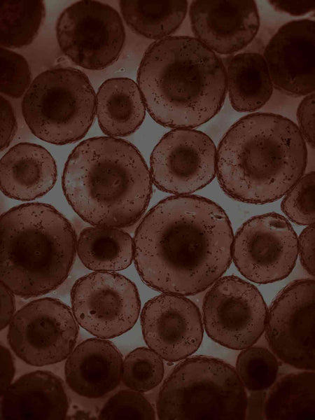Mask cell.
Here are the masks:
<instances>
[{
	"label": "cell",
	"instance_id": "cell-1",
	"mask_svg": "<svg viewBox=\"0 0 315 420\" xmlns=\"http://www.w3.org/2000/svg\"><path fill=\"white\" fill-rule=\"evenodd\" d=\"M233 239L228 217L213 201L197 195L169 197L148 211L136 230V270L156 290L195 295L227 270Z\"/></svg>",
	"mask_w": 315,
	"mask_h": 420
},
{
	"label": "cell",
	"instance_id": "cell-2",
	"mask_svg": "<svg viewBox=\"0 0 315 420\" xmlns=\"http://www.w3.org/2000/svg\"><path fill=\"white\" fill-rule=\"evenodd\" d=\"M137 83L146 108L158 124L192 129L220 110L227 90L218 55L196 38L168 36L148 48Z\"/></svg>",
	"mask_w": 315,
	"mask_h": 420
},
{
	"label": "cell",
	"instance_id": "cell-3",
	"mask_svg": "<svg viewBox=\"0 0 315 420\" xmlns=\"http://www.w3.org/2000/svg\"><path fill=\"white\" fill-rule=\"evenodd\" d=\"M306 142L298 125L270 113L245 115L219 143L216 174L231 198L263 204L285 195L302 176Z\"/></svg>",
	"mask_w": 315,
	"mask_h": 420
},
{
	"label": "cell",
	"instance_id": "cell-4",
	"mask_svg": "<svg viewBox=\"0 0 315 420\" xmlns=\"http://www.w3.org/2000/svg\"><path fill=\"white\" fill-rule=\"evenodd\" d=\"M62 188L75 212L85 221L126 227L144 215L152 193V178L139 150L118 138L86 139L66 162Z\"/></svg>",
	"mask_w": 315,
	"mask_h": 420
},
{
	"label": "cell",
	"instance_id": "cell-5",
	"mask_svg": "<svg viewBox=\"0 0 315 420\" xmlns=\"http://www.w3.org/2000/svg\"><path fill=\"white\" fill-rule=\"evenodd\" d=\"M76 247L72 225L52 206H15L1 216V282L20 297L46 294L68 276Z\"/></svg>",
	"mask_w": 315,
	"mask_h": 420
},
{
	"label": "cell",
	"instance_id": "cell-6",
	"mask_svg": "<svg viewBox=\"0 0 315 420\" xmlns=\"http://www.w3.org/2000/svg\"><path fill=\"white\" fill-rule=\"evenodd\" d=\"M247 396L236 370L220 359L187 358L175 366L158 393L162 420H236L246 417Z\"/></svg>",
	"mask_w": 315,
	"mask_h": 420
},
{
	"label": "cell",
	"instance_id": "cell-7",
	"mask_svg": "<svg viewBox=\"0 0 315 420\" xmlns=\"http://www.w3.org/2000/svg\"><path fill=\"white\" fill-rule=\"evenodd\" d=\"M96 96L85 73L57 67L38 75L22 101V113L31 132L50 144L63 145L81 139L90 128Z\"/></svg>",
	"mask_w": 315,
	"mask_h": 420
},
{
	"label": "cell",
	"instance_id": "cell-8",
	"mask_svg": "<svg viewBox=\"0 0 315 420\" xmlns=\"http://www.w3.org/2000/svg\"><path fill=\"white\" fill-rule=\"evenodd\" d=\"M57 39L62 52L76 64L102 70L119 57L125 43L122 20L111 6L90 0L77 1L59 15Z\"/></svg>",
	"mask_w": 315,
	"mask_h": 420
},
{
	"label": "cell",
	"instance_id": "cell-9",
	"mask_svg": "<svg viewBox=\"0 0 315 420\" xmlns=\"http://www.w3.org/2000/svg\"><path fill=\"white\" fill-rule=\"evenodd\" d=\"M78 333L71 309L57 299L44 298L29 302L14 314L7 337L21 360L43 366L65 360L74 349Z\"/></svg>",
	"mask_w": 315,
	"mask_h": 420
},
{
	"label": "cell",
	"instance_id": "cell-10",
	"mask_svg": "<svg viewBox=\"0 0 315 420\" xmlns=\"http://www.w3.org/2000/svg\"><path fill=\"white\" fill-rule=\"evenodd\" d=\"M267 312L257 288L235 276L219 278L206 292L202 305L209 337L234 350L251 346L260 339Z\"/></svg>",
	"mask_w": 315,
	"mask_h": 420
},
{
	"label": "cell",
	"instance_id": "cell-11",
	"mask_svg": "<svg viewBox=\"0 0 315 420\" xmlns=\"http://www.w3.org/2000/svg\"><path fill=\"white\" fill-rule=\"evenodd\" d=\"M78 324L92 335L111 339L136 323L141 301L134 284L114 272H95L78 279L71 291Z\"/></svg>",
	"mask_w": 315,
	"mask_h": 420
},
{
	"label": "cell",
	"instance_id": "cell-12",
	"mask_svg": "<svg viewBox=\"0 0 315 420\" xmlns=\"http://www.w3.org/2000/svg\"><path fill=\"white\" fill-rule=\"evenodd\" d=\"M298 254L296 233L285 217L274 212L250 218L233 239L232 258L237 270L257 284L288 276Z\"/></svg>",
	"mask_w": 315,
	"mask_h": 420
},
{
	"label": "cell",
	"instance_id": "cell-13",
	"mask_svg": "<svg viewBox=\"0 0 315 420\" xmlns=\"http://www.w3.org/2000/svg\"><path fill=\"white\" fill-rule=\"evenodd\" d=\"M217 150L209 136L192 129L165 134L150 156V176L162 191L186 195L208 185L216 174Z\"/></svg>",
	"mask_w": 315,
	"mask_h": 420
},
{
	"label": "cell",
	"instance_id": "cell-14",
	"mask_svg": "<svg viewBox=\"0 0 315 420\" xmlns=\"http://www.w3.org/2000/svg\"><path fill=\"white\" fill-rule=\"evenodd\" d=\"M314 281L284 287L267 312L265 337L276 357L298 369L314 370Z\"/></svg>",
	"mask_w": 315,
	"mask_h": 420
},
{
	"label": "cell",
	"instance_id": "cell-15",
	"mask_svg": "<svg viewBox=\"0 0 315 420\" xmlns=\"http://www.w3.org/2000/svg\"><path fill=\"white\" fill-rule=\"evenodd\" d=\"M143 337L162 359H185L200 347L204 328L197 305L183 295L162 294L149 300L141 312Z\"/></svg>",
	"mask_w": 315,
	"mask_h": 420
},
{
	"label": "cell",
	"instance_id": "cell-16",
	"mask_svg": "<svg viewBox=\"0 0 315 420\" xmlns=\"http://www.w3.org/2000/svg\"><path fill=\"white\" fill-rule=\"evenodd\" d=\"M314 21L308 18L284 24L265 47L264 59L273 85L290 96L314 92Z\"/></svg>",
	"mask_w": 315,
	"mask_h": 420
},
{
	"label": "cell",
	"instance_id": "cell-17",
	"mask_svg": "<svg viewBox=\"0 0 315 420\" xmlns=\"http://www.w3.org/2000/svg\"><path fill=\"white\" fill-rule=\"evenodd\" d=\"M189 15L196 38L222 55L247 46L260 27L258 10L252 0H195Z\"/></svg>",
	"mask_w": 315,
	"mask_h": 420
},
{
	"label": "cell",
	"instance_id": "cell-18",
	"mask_svg": "<svg viewBox=\"0 0 315 420\" xmlns=\"http://www.w3.org/2000/svg\"><path fill=\"white\" fill-rule=\"evenodd\" d=\"M1 397V419L61 420L66 417L69 407L64 382L45 370L21 376Z\"/></svg>",
	"mask_w": 315,
	"mask_h": 420
},
{
	"label": "cell",
	"instance_id": "cell-19",
	"mask_svg": "<svg viewBox=\"0 0 315 420\" xmlns=\"http://www.w3.org/2000/svg\"><path fill=\"white\" fill-rule=\"evenodd\" d=\"M122 363L120 352L111 342L88 339L67 357L64 368L66 383L80 396L101 398L120 384Z\"/></svg>",
	"mask_w": 315,
	"mask_h": 420
},
{
	"label": "cell",
	"instance_id": "cell-20",
	"mask_svg": "<svg viewBox=\"0 0 315 420\" xmlns=\"http://www.w3.org/2000/svg\"><path fill=\"white\" fill-rule=\"evenodd\" d=\"M1 189L8 197L30 201L46 195L57 176L55 162L43 146L20 143L1 160Z\"/></svg>",
	"mask_w": 315,
	"mask_h": 420
},
{
	"label": "cell",
	"instance_id": "cell-21",
	"mask_svg": "<svg viewBox=\"0 0 315 420\" xmlns=\"http://www.w3.org/2000/svg\"><path fill=\"white\" fill-rule=\"evenodd\" d=\"M96 113L103 132L123 137L134 133L142 124L146 106L138 85L128 78H113L99 88Z\"/></svg>",
	"mask_w": 315,
	"mask_h": 420
},
{
	"label": "cell",
	"instance_id": "cell-22",
	"mask_svg": "<svg viewBox=\"0 0 315 420\" xmlns=\"http://www.w3.org/2000/svg\"><path fill=\"white\" fill-rule=\"evenodd\" d=\"M230 101L234 110L253 112L270 99L273 83L267 63L259 53L234 55L226 71Z\"/></svg>",
	"mask_w": 315,
	"mask_h": 420
},
{
	"label": "cell",
	"instance_id": "cell-23",
	"mask_svg": "<svg viewBox=\"0 0 315 420\" xmlns=\"http://www.w3.org/2000/svg\"><path fill=\"white\" fill-rule=\"evenodd\" d=\"M76 251L82 263L97 272H115L128 267L134 258V241L115 227L85 228L77 240Z\"/></svg>",
	"mask_w": 315,
	"mask_h": 420
},
{
	"label": "cell",
	"instance_id": "cell-24",
	"mask_svg": "<svg viewBox=\"0 0 315 420\" xmlns=\"http://www.w3.org/2000/svg\"><path fill=\"white\" fill-rule=\"evenodd\" d=\"M314 372L307 370L282 377L266 396L264 415L270 420L314 419Z\"/></svg>",
	"mask_w": 315,
	"mask_h": 420
},
{
	"label": "cell",
	"instance_id": "cell-25",
	"mask_svg": "<svg viewBox=\"0 0 315 420\" xmlns=\"http://www.w3.org/2000/svg\"><path fill=\"white\" fill-rule=\"evenodd\" d=\"M120 8L132 31L146 38L160 40L180 27L187 13L188 1L122 0Z\"/></svg>",
	"mask_w": 315,
	"mask_h": 420
},
{
	"label": "cell",
	"instance_id": "cell-26",
	"mask_svg": "<svg viewBox=\"0 0 315 420\" xmlns=\"http://www.w3.org/2000/svg\"><path fill=\"white\" fill-rule=\"evenodd\" d=\"M0 12L1 46L7 49L31 43L46 15L43 1L40 0H4Z\"/></svg>",
	"mask_w": 315,
	"mask_h": 420
},
{
	"label": "cell",
	"instance_id": "cell-27",
	"mask_svg": "<svg viewBox=\"0 0 315 420\" xmlns=\"http://www.w3.org/2000/svg\"><path fill=\"white\" fill-rule=\"evenodd\" d=\"M278 371L276 357L263 347L246 348L237 359L236 372L244 388L252 392L271 388L276 380Z\"/></svg>",
	"mask_w": 315,
	"mask_h": 420
},
{
	"label": "cell",
	"instance_id": "cell-28",
	"mask_svg": "<svg viewBox=\"0 0 315 420\" xmlns=\"http://www.w3.org/2000/svg\"><path fill=\"white\" fill-rule=\"evenodd\" d=\"M164 374L162 358L148 347L134 349L122 363L123 384L130 389L140 393L156 387L162 381Z\"/></svg>",
	"mask_w": 315,
	"mask_h": 420
},
{
	"label": "cell",
	"instance_id": "cell-29",
	"mask_svg": "<svg viewBox=\"0 0 315 420\" xmlns=\"http://www.w3.org/2000/svg\"><path fill=\"white\" fill-rule=\"evenodd\" d=\"M283 212L293 223L314 224V172L302 176L289 190L281 204Z\"/></svg>",
	"mask_w": 315,
	"mask_h": 420
},
{
	"label": "cell",
	"instance_id": "cell-30",
	"mask_svg": "<svg viewBox=\"0 0 315 420\" xmlns=\"http://www.w3.org/2000/svg\"><path fill=\"white\" fill-rule=\"evenodd\" d=\"M99 419L153 420L155 412L148 400L133 390H122L111 396L99 412Z\"/></svg>",
	"mask_w": 315,
	"mask_h": 420
},
{
	"label": "cell",
	"instance_id": "cell-31",
	"mask_svg": "<svg viewBox=\"0 0 315 420\" xmlns=\"http://www.w3.org/2000/svg\"><path fill=\"white\" fill-rule=\"evenodd\" d=\"M1 92L10 98H20L31 84V74L21 55L1 48Z\"/></svg>",
	"mask_w": 315,
	"mask_h": 420
},
{
	"label": "cell",
	"instance_id": "cell-32",
	"mask_svg": "<svg viewBox=\"0 0 315 420\" xmlns=\"http://www.w3.org/2000/svg\"><path fill=\"white\" fill-rule=\"evenodd\" d=\"M299 130L305 141L314 147V93L312 92L300 103L297 111Z\"/></svg>",
	"mask_w": 315,
	"mask_h": 420
},
{
	"label": "cell",
	"instance_id": "cell-33",
	"mask_svg": "<svg viewBox=\"0 0 315 420\" xmlns=\"http://www.w3.org/2000/svg\"><path fill=\"white\" fill-rule=\"evenodd\" d=\"M300 261L305 270L314 276V224L307 225L298 239Z\"/></svg>",
	"mask_w": 315,
	"mask_h": 420
},
{
	"label": "cell",
	"instance_id": "cell-34",
	"mask_svg": "<svg viewBox=\"0 0 315 420\" xmlns=\"http://www.w3.org/2000/svg\"><path fill=\"white\" fill-rule=\"evenodd\" d=\"M17 130V122L10 102L1 96V149L7 148Z\"/></svg>",
	"mask_w": 315,
	"mask_h": 420
},
{
	"label": "cell",
	"instance_id": "cell-35",
	"mask_svg": "<svg viewBox=\"0 0 315 420\" xmlns=\"http://www.w3.org/2000/svg\"><path fill=\"white\" fill-rule=\"evenodd\" d=\"M269 3L277 10L288 13L292 15H304L314 10V1H288L274 0Z\"/></svg>",
	"mask_w": 315,
	"mask_h": 420
},
{
	"label": "cell",
	"instance_id": "cell-36",
	"mask_svg": "<svg viewBox=\"0 0 315 420\" xmlns=\"http://www.w3.org/2000/svg\"><path fill=\"white\" fill-rule=\"evenodd\" d=\"M15 374L13 358L10 351L1 345V395L11 384Z\"/></svg>",
	"mask_w": 315,
	"mask_h": 420
},
{
	"label": "cell",
	"instance_id": "cell-37",
	"mask_svg": "<svg viewBox=\"0 0 315 420\" xmlns=\"http://www.w3.org/2000/svg\"><path fill=\"white\" fill-rule=\"evenodd\" d=\"M13 293L1 282V329L9 325L15 312Z\"/></svg>",
	"mask_w": 315,
	"mask_h": 420
},
{
	"label": "cell",
	"instance_id": "cell-38",
	"mask_svg": "<svg viewBox=\"0 0 315 420\" xmlns=\"http://www.w3.org/2000/svg\"><path fill=\"white\" fill-rule=\"evenodd\" d=\"M264 391H254L247 399L246 416L249 419H263L266 399Z\"/></svg>",
	"mask_w": 315,
	"mask_h": 420
}]
</instances>
